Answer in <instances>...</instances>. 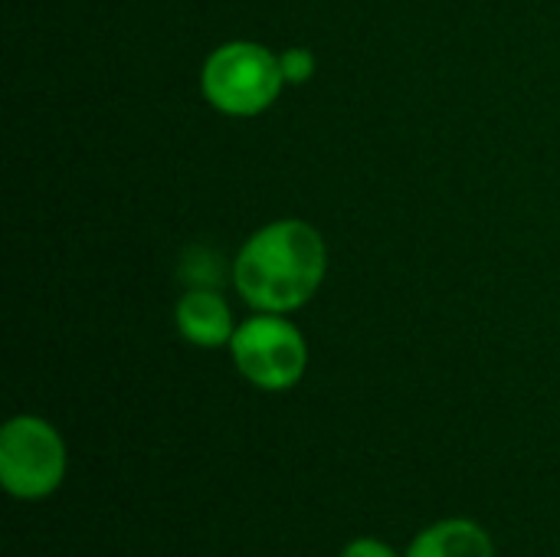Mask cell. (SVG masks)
Instances as JSON below:
<instances>
[{"label":"cell","mask_w":560,"mask_h":557,"mask_svg":"<svg viewBox=\"0 0 560 557\" xmlns=\"http://www.w3.org/2000/svg\"><path fill=\"white\" fill-rule=\"evenodd\" d=\"M236 371L259 391H289L308 368V348L302 332L276 312H256L230 341Z\"/></svg>","instance_id":"cell-3"},{"label":"cell","mask_w":560,"mask_h":557,"mask_svg":"<svg viewBox=\"0 0 560 557\" xmlns=\"http://www.w3.org/2000/svg\"><path fill=\"white\" fill-rule=\"evenodd\" d=\"M174 322H177V332L197 348H223L236 335L233 312H230L226 299L217 289H203V286H197L177 299Z\"/></svg>","instance_id":"cell-5"},{"label":"cell","mask_w":560,"mask_h":557,"mask_svg":"<svg viewBox=\"0 0 560 557\" xmlns=\"http://www.w3.org/2000/svg\"><path fill=\"white\" fill-rule=\"evenodd\" d=\"M341 557H397L384 542H377V538H358V542H351L348 548H345V555Z\"/></svg>","instance_id":"cell-8"},{"label":"cell","mask_w":560,"mask_h":557,"mask_svg":"<svg viewBox=\"0 0 560 557\" xmlns=\"http://www.w3.org/2000/svg\"><path fill=\"white\" fill-rule=\"evenodd\" d=\"M279 66L285 85H302L315 76V53L308 46H289L285 53H279Z\"/></svg>","instance_id":"cell-7"},{"label":"cell","mask_w":560,"mask_h":557,"mask_svg":"<svg viewBox=\"0 0 560 557\" xmlns=\"http://www.w3.org/2000/svg\"><path fill=\"white\" fill-rule=\"evenodd\" d=\"M328 272L322 233L305 220H276L256 230L233 263V282L256 312L289 315L315 299Z\"/></svg>","instance_id":"cell-1"},{"label":"cell","mask_w":560,"mask_h":557,"mask_svg":"<svg viewBox=\"0 0 560 557\" xmlns=\"http://www.w3.org/2000/svg\"><path fill=\"white\" fill-rule=\"evenodd\" d=\"M285 76L279 66V53L233 39L217 46L200 69V92L203 98L230 118H253L262 115L282 92Z\"/></svg>","instance_id":"cell-2"},{"label":"cell","mask_w":560,"mask_h":557,"mask_svg":"<svg viewBox=\"0 0 560 557\" xmlns=\"http://www.w3.org/2000/svg\"><path fill=\"white\" fill-rule=\"evenodd\" d=\"M407 557H495L492 538L466 519H450L433 529H427Z\"/></svg>","instance_id":"cell-6"},{"label":"cell","mask_w":560,"mask_h":557,"mask_svg":"<svg viewBox=\"0 0 560 557\" xmlns=\"http://www.w3.org/2000/svg\"><path fill=\"white\" fill-rule=\"evenodd\" d=\"M66 446L39 417H13L0 433V483L13 499L36 502L59 489Z\"/></svg>","instance_id":"cell-4"}]
</instances>
